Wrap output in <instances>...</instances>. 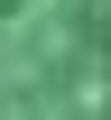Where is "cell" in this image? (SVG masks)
Segmentation results:
<instances>
[{"instance_id": "cell-1", "label": "cell", "mask_w": 111, "mask_h": 120, "mask_svg": "<svg viewBox=\"0 0 111 120\" xmlns=\"http://www.w3.org/2000/svg\"><path fill=\"white\" fill-rule=\"evenodd\" d=\"M0 120H111V0H0Z\"/></svg>"}]
</instances>
